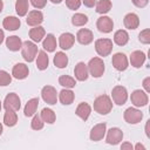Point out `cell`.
<instances>
[{"instance_id": "obj_1", "label": "cell", "mask_w": 150, "mask_h": 150, "mask_svg": "<svg viewBox=\"0 0 150 150\" xmlns=\"http://www.w3.org/2000/svg\"><path fill=\"white\" fill-rule=\"evenodd\" d=\"M94 110L100 115H107L112 109V101L108 95H100L94 101Z\"/></svg>"}, {"instance_id": "obj_2", "label": "cell", "mask_w": 150, "mask_h": 150, "mask_svg": "<svg viewBox=\"0 0 150 150\" xmlns=\"http://www.w3.org/2000/svg\"><path fill=\"white\" fill-rule=\"evenodd\" d=\"M38 46L35 45V42L33 41H25L22 42L21 46V55L23 57L25 61L27 62H33L38 55Z\"/></svg>"}, {"instance_id": "obj_3", "label": "cell", "mask_w": 150, "mask_h": 150, "mask_svg": "<svg viewBox=\"0 0 150 150\" xmlns=\"http://www.w3.org/2000/svg\"><path fill=\"white\" fill-rule=\"evenodd\" d=\"M88 71L93 77H101L104 73V62L101 57H93L87 64Z\"/></svg>"}, {"instance_id": "obj_4", "label": "cell", "mask_w": 150, "mask_h": 150, "mask_svg": "<svg viewBox=\"0 0 150 150\" xmlns=\"http://www.w3.org/2000/svg\"><path fill=\"white\" fill-rule=\"evenodd\" d=\"M95 50L100 56H108L112 50V40L97 39L95 41Z\"/></svg>"}, {"instance_id": "obj_5", "label": "cell", "mask_w": 150, "mask_h": 150, "mask_svg": "<svg viewBox=\"0 0 150 150\" xmlns=\"http://www.w3.org/2000/svg\"><path fill=\"white\" fill-rule=\"evenodd\" d=\"M111 97H112L114 103H116L117 105H123L128 100V91L125 87L123 86L114 87L111 90Z\"/></svg>"}, {"instance_id": "obj_6", "label": "cell", "mask_w": 150, "mask_h": 150, "mask_svg": "<svg viewBox=\"0 0 150 150\" xmlns=\"http://www.w3.org/2000/svg\"><path fill=\"white\" fill-rule=\"evenodd\" d=\"M21 107V101L18 94L15 93H9L6 95L5 100H4V108L6 110H13V111H18Z\"/></svg>"}, {"instance_id": "obj_7", "label": "cell", "mask_w": 150, "mask_h": 150, "mask_svg": "<svg viewBox=\"0 0 150 150\" xmlns=\"http://www.w3.org/2000/svg\"><path fill=\"white\" fill-rule=\"evenodd\" d=\"M41 97L49 105L56 104V102H57V91L52 86H45L41 90Z\"/></svg>"}, {"instance_id": "obj_8", "label": "cell", "mask_w": 150, "mask_h": 150, "mask_svg": "<svg viewBox=\"0 0 150 150\" xmlns=\"http://www.w3.org/2000/svg\"><path fill=\"white\" fill-rule=\"evenodd\" d=\"M130 100L131 103L135 107H145L149 102V97H148V93L141 90V89H136L131 93L130 95Z\"/></svg>"}, {"instance_id": "obj_9", "label": "cell", "mask_w": 150, "mask_h": 150, "mask_svg": "<svg viewBox=\"0 0 150 150\" xmlns=\"http://www.w3.org/2000/svg\"><path fill=\"white\" fill-rule=\"evenodd\" d=\"M123 117L125 120V122H128L129 124H137L142 121L143 118V112L136 108H128L125 109L124 114H123Z\"/></svg>"}, {"instance_id": "obj_10", "label": "cell", "mask_w": 150, "mask_h": 150, "mask_svg": "<svg viewBox=\"0 0 150 150\" xmlns=\"http://www.w3.org/2000/svg\"><path fill=\"white\" fill-rule=\"evenodd\" d=\"M111 63L114 66V68L118 71H123L128 68L129 62H128V57L124 53H116L112 55L111 59Z\"/></svg>"}, {"instance_id": "obj_11", "label": "cell", "mask_w": 150, "mask_h": 150, "mask_svg": "<svg viewBox=\"0 0 150 150\" xmlns=\"http://www.w3.org/2000/svg\"><path fill=\"white\" fill-rule=\"evenodd\" d=\"M122 139H123V131L120 128H110L108 130L107 137H105V142L108 144L116 145V144L121 143Z\"/></svg>"}, {"instance_id": "obj_12", "label": "cell", "mask_w": 150, "mask_h": 150, "mask_svg": "<svg viewBox=\"0 0 150 150\" xmlns=\"http://www.w3.org/2000/svg\"><path fill=\"white\" fill-rule=\"evenodd\" d=\"M96 27L101 33H110L114 28V21L111 18L107 15H102L97 19Z\"/></svg>"}, {"instance_id": "obj_13", "label": "cell", "mask_w": 150, "mask_h": 150, "mask_svg": "<svg viewBox=\"0 0 150 150\" xmlns=\"http://www.w3.org/2000/svg\"><path fill=\"white\" fill-rule=\"evenodd\" d=\"M105 132H107V124L105 123H98V124L93 127V129L90 130L89 137L93 142H98L104 137Z\"/></svg>"}, {"instance_id": "obj_14", "label": "cell", "mask_w": 150, "mask_h": 150, "mask_svg": "<svg viewBox=\"0 0 150 150\" xmlns=\"http://www.w3.org/2000/svg\"><path fill=\"white\" fill-rule=\"evenodd\" d=\"M75 43V36L71 33H62L59 38V46L63 50L70 49Z\"/></svg>"}, {"instance_id": "obj_15", "label": "cell", "mask_w": 150, "mask_h": 150, "mask_svg": "<svg viewBox=\"0 0 150 150\" xmlns=\"http://www.w3.org/2000/svg\"><path fill=\"white\" fill-rule=\"evenodd\" d=\"M43 21V14L41 11H38V9H34V11H30L27 15V19H26V22L28 26H32V27H35V26H40Z\"/></svg>"}, {"instance_id": "obj_16", "label": "cell", "mask_w": 150, "mask_h": 150, "mask_svg": "<svg viewBox=\"0 0 150 150\" xmlns=\"http://www.w3.org/2000/svg\"><path fill=\"white\" fill-rule=\"evenodd\" d=\"M76 40L81 43V45H89L93 42L94 40V34L90 29H87V28H81L77 33H76Z\"/></svg>"}, {"instance_id": "obj_17", "label": "cell", "mask_w": 150, "mask_h": 150, "mask_svg": "<svg viewBox=\"0 0 150 150\" xmlns=\"http://www.w3.org/2000/svg\"><path fill=\"white\" fill-rule=\"evenodd\" d=\"M28 74H29V69L28 66L25 63H16L12 69V75L16 80H23L28 76Z\"/></svg>"}, {"instance_id": "obj_18", "label": "cell", "mask_w": 150, "mask_h": 150, "mask_svg": "<svg viewBox=\"0 0 150 150\" xmlns=\"http://www.w3.org/2000/svg\"><path fill=\"white\" fill-rule=\"evenodd\" d=\"M145 54L142 50H134L130 54V63L135 68H141L145 62Z\"/></svg>"}, {"instance_id": "obj_19", "label": "cell", "mask_w": 150, "mask_h": 150, "mask_svg": "<svg viewBox=\"0 0 150 150\" xmlns=\"http://www.w3.org/2000/svg\"><path fill=\"white\" fill-rule=\"evenodd\" d=\"M74 75L76 77V80L79 81H86L89 76V71H88V67L84 62H79L75 68H74Z\"/></svg>"}, {"instance_id": "obj_20", "label": "cell", "mask_w": 150, "mask_h": 150, "mask_svg": "<svg viewBox=\"0 0 150 150\" xmlns=\"http://www.w3.org/2000/svg\"><path fill=\"white\" fill-rule=\"evenodd\" d=\"M123 23L128 29H136L139 26V18L135 13H128L123 19Z\"/></svg>"}, {"instance_id": "obj_21", "label": "cell", "mask_w": 150, "mask_h": 150, "mask_svg": "<svg viewBox=\"0 0 150 150\" xmlns=\"http://www.w3.org/2000/svg\"><path fill=\"white\" fill-rule=\"evenodd\" d=\"M57 98L60 100V102H61L62 104H64V105H69V104H71V103L74 102L75 94H74L70 89L64 88V89H62V90L59 93Z\"/></svg>"}, {"instance_id": "obj_22", "label": "cell", "mask_w": 150, "mask_h": 150, "mask_svg": "<svg viewBox=\"0 0 150 150\" xmlns=\"http://www.w3.org/2000/svg\"><path fill=\"white\" fill-rule=\"evenodd\" d=\"M20 25H21V21L16 16H6L2 21V26L7 30H16L19 29Z\"/></svg>"}, {"instance_id": "obj_23", "label": "cell", "mask_w": 150, "mask_h": 150, "mask_svg": "<svg viewBox=\"0 0 150 150\" xmlns=\"http://www.w3.org/2000/svg\"><path fill=\"white\" fill-rule=\"evenodd\" d=\"M46 36V30L42 26H35L29 29V38L33 42H40Z\"/></svg>"}, {"instance_id": "obj_24", "label": "cell", "mask_w": 150, "mask_h": 150, "mask_svg": "<svg viewBox=\"0 0 150 150\" xmlns=\"http://www.w3.org/2000/svg\"><path fill=\"white\" fill-rule=\"evenodd\" d=\"M38 105H39V98L38 97H33L30 100L27 101L25 108H23V114L26 117H30L33 116L35 112H36V109H38Z\"/></svg>"}, {"instance_id": "obj_25", "label": "cell", "mask_w": 150, "mask_h": 150, "mask_svg": "<svg viewBox=\"0 0 150 150\" xmlns=\"http://www.w3.org/2000/svg\"><path fill=\"white\" fill-rule=\"evenodd\" d=\"M75 112H76V115H77L81 120L87 121L88 117H89V115H90V112H91V107H90L88 103H86V102H81V103L77 105Z\"/></svg>"}, {"instance_id": "obj_26", "label": "cell", "mask_w": 150, "mask_h": 150, "mask_svg": "<svg viewBox=\"0 0 150 150\" xmlns=\"http://www.w3.org/2000/svg\"><path fill=\"white\" fill-rule=\"evenodd\" d=\"M21 46H22V41L19 36L16 35H12V36H8L6 39V47L12 50V52H18L19 49H21Z\"/></svg>"}, {"instance_id": "obj_27", "label": "cell", "mask_w": 150, "mask_h": 150, "mask_svg": "<svg viewBox=\"0 0 150 150\" xmlns=\"http://www.w3.org/2000/svg\"><path fill=\"white\" fill-rule=\"evenodd\" d=\"M49 64V59H48V55L45 50H39L38 52V55H36V67L39 70H45L47 69Z\"/></svg>"}, {"instance_id": "obj_28", "label": "cell", "mask_w": 150, "mask_h": 150, "mask_svg": "<svg viewBox=\"0 0 150 150\" xmlns=\"http://www.w3.org/2000/svg\"><path fill=\"white\" fill-rule=\"evenodd\" d=\"M129 41V34L124 29H118L114 34V42L117 46H125Z\"/></svg>"}, {"instance_id": "obj_29", "label": "cell", "mask_w": 150, "mask_h": 150, "mask_svg": "<svg viewBox=\"0 0 150 150\" xmlns=\"http://www.w3.org/2000/svg\"><path fill=\"white\" fill-rule=\"evenodd\" d=\"M42 47L47 52H54L56 49V39L53 34H47L42 41Z\"/></svg>"}, {"instance_id": "obj_30", "label": "cell", "mask_w": 150, "mask_h": 150, "mask_svg": "<svg viewBox=\"0 0 150 150\" xmlns=\"http://www.w3.org/2000/svg\"><path fill=\"white\" fill-rule=\"evenodd\" d=\"M53 62H54L55 67H57V68H60V69L66 68L67 64H68V56H67L66 53H63V52H56Z\"/></svg>"}, {"instance_id": "obj_31", "label": "cell", "mask_w": 150, "mask_h": 150, "mask_svg": "<svg viewBox=\"0 0 150 150\" xmlns=\"http://www.w3.org/2000/svg\"><path fill=\"white\" fill-rule=\"evenodd\" d=\"M40 116H41L42 121L45 123H48V124H53L55 122V120H56V115L50 108H43L41 110Z\"/></svg>"}, {"instance_id": "obj_32", "label": "cell", "mask_w": 150, "mask_h": 150, "mask_svg": "<svg viewBox=\"0 0 150 150\" xmlns=\"http://www.w3.org/2000/svg\"><path fill=\"white\" fill-rule=\"evenodd\" d=\"M111 6H112V4L110 0H98L95 5L96 12L98 14H107L111 9Z\"/></svg>"}, {"instance_id": "obj_33", "label": "cell", "mask_w": 150, "mask_h": 150, "mask_svg": "<svg viewBox=\"0 0 150 150\" xmlns=\"http://www.w3.org/2000/svg\"><path fill=\"white\" fill-rule=\"evenodd\" d=\"M29 2L28 0H16L15 2V12L19 16H25L28 13Z\"/></svg>"}, {"instance_id": "obj_34", "label": "cell", "mask_w": 150, "mask_h": 150, "mask_svg": "<svg viewBox=\"0 0 150 150\" xmlns=\"http://www.w3.org/2000/svg\"><path fill=\"white\" fill-rule=\"evenodd\" d=\"M4 123L7 127H14L18 123V115L13 110H6L4 115Z\"/></svg>"}, {"instance_id": "obj_35", "label": "cell", "mask_w": 150, "mask_h": 150, "mask_svg": "<svg viewBox=\"0 0 150 150\" xmlns=\"http://www.w3.org/2000/svg\"><path fill=\"white\" fill-rule=\"evenodd\" d=\"M59 84L62 86L63 88L71 89V88L75 87L76 81H75V79H73L71 76H68V75H61V76L59 77Z\"/></svg>"}, {"instance_id": "obj_36", "label": "cell", "mask_w": 150, "mask_h": 150, "mask_svg": "<svg viewBox=\"0 0 150 150\" xmlns=\"http://www.w3.org/2000/svg\"><path fill=\"white\" fill-rule=\"evenodd\" d=\"M87 22H88V16L86 14H82V13H75L71 18V23L76 27L84 26Z\"/></svg>"}, {"instance_id": "obj_37", "label": "cell", "mask_w": 150, "mask_h": 150, "mask_svg": "<svg viewBox=\"0 0 150 150\" xmlns=\"http://www.w3.org/2000/svg\"><path fill=\"white\" fill-rule=\"evenodd\" d=\"M43 124H45V122L42 121L41 116L34 114V115H33V120H32V122H30L32 129H33V130H41V129L43 128Z\"/></svg>"}, {"instance_id": "obj_38", "label": "cell", "mask_w": 150, "mask_h": 150, "mask_svg": "<svg viewBox=\"0 0 150 150\" xmlns=\"http://www.w3.org/2000/svg\"><path fill=\"white\" fill-rule=\"evenodd\" d=\"M12 82V76L9 75V73H7L6 70H0V86L5 87L11 84Z\"/></svg>"}, {"instance_id": "obj_39", "label": "cell", "mask_w": 150, "mask_h": 150, "mask_svg": "<svg viewBox=\"0 0 150 150\" xmlns=\"http://www.w3.org/2000/svg\"><path fill=\"white\" fill-rule=\"evenodd\" d=\"M138 40L144 43V45H148L150 43V29H143L139 34H138Z\"/></svg>"}, {"instance_id": "obj_40", "label": "cell", "mask_w": 150, "mask_h": 150, "mask_svg": "<svg viewBox=\"0 0 150 150\" xmlns=\"http://www.w3.org/2000/svg\"><path fill=\"white\" fill-rule=\"evenodd\" d=\"M81 0H66V6L71 9V11H75V9H79L80 6H81Z\"/></svg>"}, {"instance_id": "obj_41", "label": "cell", "mask_w": 150, "mask_h": 150, "mask_svg": "<svg viewBox=\"0 0 150 150\" xmlns=\"http://www.w3.org/2000/svg\"><path fill=\"white\" fill-rule=\"evenodd\" d=\"M29 1L38 9H41V8H43L47 5V0H29Z\"/></svg>"}, {"instance_id": "obj_42", "label": "cell", "mask_w": 150, "mask_h": 150, "mask_svg": "<svg viewBox=\"0 0 150 150\" xmlns=\"http://www.w3.org/2000/svg\"><path fill=\"white\" fill-rule=\"evenodd\" d=\"M131 1H132V4H134L136 7H138V8L145 7V6L148 5V2H149V0H131Z\"/></svg>"}, {"instance_id": "obj_43", "label": "cell", "mask_w": 150, "mask_h": 150, "mask_svg": "<svg viewBox=\"0 0 150 150\" xmlns=\"http://www.w3.org/2000/svg\"><path fill=\"white\" fill-rule=\"evenodd\" d=\"M143 88L145 89V93H150V77H145L143 80Z\"/></svg>"}, {"instance_id": "obj_44", "label": "cell", "mask_w": 150, "mask_h": 150, "mask_svg": "<svg viewBox=\"0 0 150 150\" xmlns=\"http://www.w3.org/2000/svg\"><path fill=\"white\" fill-rule=\"evenodd\" d=\"M81 1L83 2V5H84L86 7H89V8L94 7V6L96 5V2H97V0H81Z\"/></svg>"}, {"instance_id": "obj_45", "label": "cell", "mask_w": 150, "mask_h": 150, "mask_svg": "<svg viewBox=\"0 0 150 150\" xmlns=\"http://www.w3.org/2000/svg\"><path fill=\"white\" fill-rule=\"evenodd\" d=\"M121 149H122V150H132V149H134V146H132V144H131V143L125 142V143H122Z\"/></svg>"}, {"instance_id": "obj_46", "label": "cell", "mask_w": 150, "mask_h": 150, "mask_svg": "<svg viewBox=\"0 0 150 150\" xmlns=\"http://www.w3.org/2000/svg\"><path fill=\"white\" fill-rule=\"evenodd\" d=\"M135 149H136V150H145V146H144L143 144H141V143H137V144L135 145Z\"/></svg>"}, {"instance_id": "obj_47", "label": "cell", "mask_w": 150, "mask_h": 150, "mask_svg": "<svg viewBox=\"0 0 150 150\" xmlns=\"http://www.w3.org/2000/svg\"><path fill=\"white\" fill-rule=\"evenodd\" d=\"M149 124H150V120L146 122V124H145V135L148 136V137H150V134H149Z\"/></svg>"}, {"instance_id": "obj_48", "label": "cell", "mask_w": 150, "mask_h": 150, "mask_svg": "<svg viewBox=\"0 0 150 150\" xmlns=\"http://www.w3.org/2000/svg\"><path fill=\"white\" fill-rule=\"evenodd\" d=\"M4 39H5V34H4V30L0 28V45L4 42Z\"/></svg>"}, {"instance_id": "obj_49", "label": "cell", "mask_w": 150, "mask_h": 150, "mask_svg": "<svg viewBox=\"0 0 150 150\" xmlns=\"http://www.w3.org/2000/svg\"><path fill=\"white\" fill-rule=\"evenodd\" d=\"M50 1H52L53 4H61L63 0H50Z\"/></svg>"}, {"instance_id": "obj_50", "label": "cell", "mask_w": 150, "mask_h": 150, "mask_svg": "<svg viewBox=\"0 0 150 150\" xmlns=\"http://www.w3.org/2000/svg\"><path fill=\"white\" fill-rule=\"evenodd\" d=\"M2 8H4V2H2V0H0V13L2 12Z\"/></svg>"}, {"instance_id": "obj_51", "label": "cell", "mask_w": 150, "mask_h": 150, "mask_svg": "<svg viewBox=\"0 0 150 150\" xmlns=\"http://www.w3.org/2000/svg\"><path fill=\"white\" fill-rule=\"evenodd\" d=\"M1 134H2V124L0 123V135H1Z\"/></svg>"}, {"instance_id": "obj_52", "label": "cell", "mask_w": 150, "mask_h": 150, "mask_svg": "<svg viewBox=\"0 0 150 150\" xmlns=\"http://www.w3.org/2000/svg\"><path fill=\"white\" fill-rule=\"evenodd\" d=\"M1 109H2V104H1V101H0V111H1Z\"/></svg>"}]
</instances>
